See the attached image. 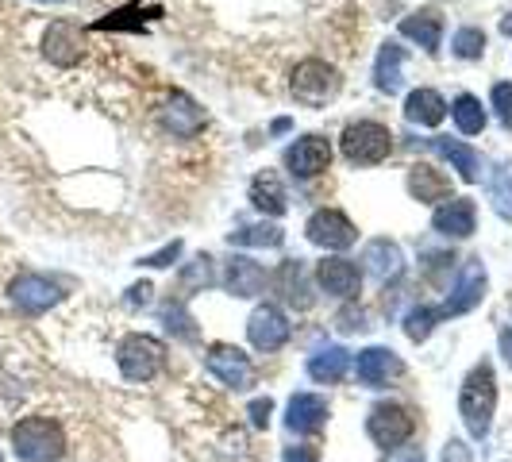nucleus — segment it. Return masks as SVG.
I'll use <instances>...</instances> for the list:
<instances>
[{
	"label": "nucleus",
	"mask_w": 512,
	"mask_h": 462,
	"mask_svg": "<svg viewBox=\"0 0 512 462\" xmlns=\"http://www.w3.org/2000/svg\"><path fill=\"white\" fill-rule=\"evenodd\" d=\"M493 412H497V374L489 362H478L459 389V416L466 432L474 439H486L493 428Z\"/></svg>",
	"instance_id": "f257e3e1"
},
{
	"label": "nucleus",
	"mask_w": 512,
	"mask_h": 462,
	"mask_svg": "<svg viewBox=\"0 0 512 462\" xmlns=\"http://www.w3.org/2000/svg\"><path fill=\"white\" fill-rule=\"evenodd\" d=\"M12 451L20 462H62L66 432L51 416H24L12 428Z\"/></svg>",
	"instance_id": "f03ea898"
},
{
	"label": "nucleus",
	"mask_w": 512,
	"mask_h": 462,
	"mask_svg": "<svg viewBox=\"0 0 512 462\" xmlns=\"http://www.w3.org/2000/svg\"><path fill=\"white\" fill-rule=\"evenodd\" d=\"M339 85H343V77L335 70L332 62H320V58H305L293 77H289V93H293V101L305 104V108H324L328 101L339 97Z\"/></svg>",
	"instance_id": "7ed1b4c3"
},
{
	"label": "nucleus",
	"mask_w": 512,
	"mask_h": 462,
	"mask_svg": "<svg viewBox=\"0 0 512 462\" xmlns=\"http://www.w3.org/2000/svg\"><path fill=\"white\" fill-rule=\"evenodd\" d=\"M339 147H343V158L351 166H378L393 151V135H389V128L374 124V120H359V124L343 128Z\"/></svg>",
	"instance_id": "20e7f679"
},
{
	"label": "nucleus",
	"mask_w": 512,
	"mask_h": 462,
	"mask_svg": "<svg viewBox=\"0 0 512 462\" xmlns=\"http://www.w3.org/2000/svg\"><path fill=\"white\" fill-rule=\"evenodd\" d=\"M366 436L389 455V451L405 447L416 436V412L397 405V401H382V405H374L370 416H366Z\"/></svg>",
	"instance_id": "39448f33"
},
{
	"label": "nucleus",
	"mask_w": 512,
	"mask_h": 462,
	"mask_svg": "<svg viewBox=\"0 0 512 462\" xmlns=\"http://www.w3.org/2000/svg\"><path fill=\"white\" fill-rule=\"evenodd\" d=\"M116 362H120V374H124L128 382H151L154 374L162 370V362H166V347H162L154 335L131 332L120 339Z\"/></svg>",
	"instance_id": "423d86ee"
},
{
	"label": "nucleus",
	"mask_w": 512,
	"mask_h": 462,
	"mask_svg": "<svg viewBox=\"0 0 512 462\" xmlns=\"http://www.w3.org/2000/svg\"><path fill=\"white\" fill-rule=\"evenodd\" d=\"M62 297H66V289L54 282V278H47V274H20V278H12V285H8V301L20 308V312H27V316H43Z\"/></svg>",
	"instance_id": "0eeeda50"
},
{
	"label": "nucleus",
	"mask_w": 512,
	"mask_h": 462,
	"mask_svg": "<svg viewBox=\"0 0 512 462\" xmlns=\"http://www.w3.org/2000/svg\"><path fill=\"white\" fill-rule=\"evenodd\" d=\"M305 235H308V243H316V247H324V251H347V247H355L359 228H355L339 208H320V212L308 216Z\"/></svg>",
	"instance_id": "6e6552de"
},
{
	"label": "nucleus",
	"mask_w": 512,
	"mask_h": 462,
	"mask_svg": "<svg viewBox=\"0 0 512 462\" xmlns=\"http://www.w3.org/2000/svg\"><path fill=\"white\" fill-rule=\"evenodd\" d=\"M332 166V143L324 135H301L293 147H285V170L297 181L320 178Z\"/></svg>",
	"instance_id": "1a4fd4ad"
},
{
	"label": "nucleus",
	"mask_w": 512,
	"mask_h": 462,
	"mask_svg": "<svg viewBox=\"0 0 512 462\" xmlns=\"http://www.w3.org/2000/svg\"><path fill=\"white\" fill-rule=\"evenodd\" d=\"M205 366L208 374L220 378L228 389H251L255 385V366H251V359L239 347H231V343H212L205 351Z\"/></svg>",
	"instance_id": "9d476101"
},
{
	"label": "nucleus",
	"mask_w": 512,
	"mask_h": 462,
	"mask_svg": "<svg viewBox=\"0 0 512 462\" xmlns=\"http://www.w3.org/2000/svg\"><path fill=\"white\" fill-rule=\"evenodd\" d=\"M289 335H293V324L285 320V312L278 305H258L251 312V320H247V339H251V347L255 351H282L285 343H289Z\"/></svg>",
	"instance_id": "9b49d317"
},
{
	"label": "nucleus",
	"mask_w": 512,
	"mask_h": 462,
	"mask_svg": "<svg viewBox=\"0 0 512 462\" xmlns=\"http://www.w3.org/2000/svg\"><path fill=\"white\" fill-rule=\"evenodd\" d=\"M158 120H162V128L170 131V135H178V139H193L208 124L205 108L193 101L189 93H170L166 104L158 108Z\"/></svg>",
	"instance_id": "f8f14e48"
},
{
	"label": "nucleus",
	"mask_w": 512,
	"mask_h": 462,
	"mask_svg": "<svg viewBox=\"0 0 512 462\" xmlns=\"http://www.w3.org/2000/svg\"><path fill=\"white\" fill-rule=\"evenodd\" d=\"M482 297H486V266H482V258H466V266H462V274H459V285H455L451 297L443 301L439 316H462V312L482 305Z\"/></svg>",
	"instance_id": "ddd939ff"
},
{
	"label": "nucleus",
	"mask_w": 512,
	"mask_h": 462,
	"mask_svg": "<svg viewBox=\"0 0 512 462\" xmlns=\"http://www.w3.org/2000/svg\"><path fill=\"white\" fill-rule=\"evenodd\" d=\"M43 54H47V62L62 66V70L77 66L81 54H85V35H81V27L70 24V20H54V24L43 31Z\"/></svg>",
	"instance_id": "4468645a"
},
{
	"label": "nucleus",
	"mask_w": 512,
	"mask_h": 462,
	"mask_svg": "<svg viewBox=\"0 0 512 462\" xmlns=\"http://www.w3.org/2000/svg\"><path fill=\"white\" fill-rule=\"evenodd\" d=\"M401 374H405V362L397 359V351H389V347H366L355 355V378L366 389H382Z\"/></svg>",
	"instance_id": "2eb2a0df"
},
{
	"label": "nucleus",
	"mask_w": 512,
	"mask_h": 462,
	"mask_svg": "<svg viewBox=\"0 0 512 462\" xmlns=\"http://www.w3.org/2000/svg\"><path fill=\"white\" fill-rule=\"evenodd\" d=\"M274 293L282 297L289 308H297V312H305L312 308V282H308V270L301 258H285L282 266L274 270Z\"/></svg>",
	"instance_id": "dca6fc26"
},
{
	"label": "nucleus",
	"mask_w": 512,
	"mask_h": 462,
	"mask_svg": "<svg viewBox=\"0 0 512 462\" xmlns=\"http://www.w3.org/2000/svg\"><path fill=\"white\" fill-rule=\"evenodd\" d=\"M316 282L324 285V293H332L339 301H355L362 289V270L351 258H324L316 266Z\"/></svg>",
	"instance_id": "f3484780"
},
{
	"label": "nucleus",
	"mask_w": 512,
	"mask_h": 462,
	"mask_svg": "<svg viewBox=\"0 0 512 462\" xmlns=\"http://www.w3.org/2000/svg\"><path fill=\"white\" fill-rule=\"evenodd\" d=\"M328 424V401L320 393H293L285 405V428L297 436H312Z\"/></svg>",
	"instance_id": "a211bd4d"
},
{
	"label": "nucleus",
	"mask_w": 512,
	"mask_h": 462,
	"mask_svg": "<svg viewBox=\"0 0 512 462\" xmlns=\"http://www.w3.org/2000/svg\"><path fill=\"white\" fill-rule=\"evenodd\" d=\"M432 228L439 235H447V239H466V235H474L478 228V212H474V201L470 197H451V201H443L436 208V216H432Z\"/></svg>",
	"instance_id": "6ab92c4d"
},
{
	"label": "nucleus",
	"mask_w": 512,
	"mask_h": 462,
	"mask_svg": "<svg viewBox=\"0 0 512 462\" xmlns=\"http://www.w3.org/2000/svg\"><path fill=\"white\" fill-rule=\"evenodd\" d=\"M224 289H228L231 297H258L266 289V270L258 266L255 258L231 255L228 270H224Z\"/></svg>",
	"instance_id": "aec40b11"
},
{
	"label": "nucleus",
	"mask_w": 512,
	"mask_h": 462,
	"mask_svg": "<svg viewBox=\"0 0 512 462\" xmlns=\"http://www.w3.org/2000/svg\"><path fill=\"white\" fill-rule=\"evenodd\" d=\"M347 370H351V351L347 347H339V343H328V347H320L312 359H308V378L320 385H335L347 378Z\"/></svg>",
	"instance_id": "412c9836"
},
{
	"label": "nucleus",
	"mask_w": 512,
	"mask_h": 462,
	"mask_svg": "<svg viewBox=\"0 0 512 462\" xmlns=\"http://www.w3.org/2000/svg\"><path fill=\"white\" fill-rule=\"evenodd\" d=\"M401 35L412 39V43H420L428 54H439V39H443V16H439L436 8H420V12H412L401 20Z\"/></svg>",
	"instance_id": "4be33fe9"
},
{
	"label": "nucleus",
	"mask_w": 512,
	"mask_h": 462,
	"mask_svg": "<svg viewBox=\"0 0 512 462\" xmlns=\"http://www.w3.org/2000/svg\"><path fill=\"white\" fill-rule=\"evenodd\" d=\"M362 262H366V270H370L378 282H389V278H397V274L405 270V255H401V247H397L393 239H370Z\"/></svg>",
	"instance_id": "5701e85b"
},
{
	"label": "nucleus",
	"mask_w": 512,
	"mask_h": 462,
	"mask_svg": "<svg viewBox=\"0 0 512 462\" xmlns=\"http://www.w3.org/2000/svg\"><path fill=\"white\" fill-rule=\"evenodd\" d=\"M447 112H451V104L443 101L436 89H412L409 101H405V120H409V124H420V128L443 124Z\"/></svg>",
	"instance_id": "b1692460"
},
{
	"label": "nucleus",
	"mask_w": 512,
	"mask_h": 462,
	"mask_svg": "<svg viewBox=\"0 0 512 462\" xmlns=\"http://www.w3.org/2000/svg\"><path fill=\"white\" fill-rule=\"evenodd\" d=\"M432 151H439L455 170H459V178L466 185H474V181L482 178V154L474 151V147H466V143H455V139H432L428 143Z\"/></svg>",
	"instance_id": "393cba45"
},
{
	"label": "nucleus",
	"mask_w": 512,
	"mask_h": 462,
	"mask_svg": "<svg viewBox=\"0 0 512 462\" xmlns=\"http://www.w3.org/2000/svg\"><path fill=\"white\" fill-rule=\"evenodd\" d=\"M409 193L416 197V201H424V205H436V201H451V181L443 178L439 170H432V166H412L409 174Z\"/></svg>",
	"instance_id": "a878e982"
},
{
	"label": "nucleus",
	"mask_w": 512,
	"mask_h": 462,
	"mask_svg": "<svg viewBox=\"0 0 512 462\" xmlns=\"http://www.w3.org/2000/svg\"><path fill=\"white\" fill-rule=\"evenodd\" d=\"M251 205L258 208V212H266V216H282L285 208V189L282 181H278V174L274 170H262V174H255V181H251Z\"/></svg>",
	"instance_id": "bb28decb"
},
{
	"label": "nucleus",
	"mask_w": 512,
	"mask_h": 462,
	"mask_svg": "<svg viewBox=\"0 0 512 462\" xmlns=\"http://www.w3.org/2000/svg\"><path fill=\"white\" fill-rule=\"evenodd\" d=\"M401 62H405V51H401V43H382V51H378V66H374V85L382 89V93H397L401 89Z\"/></svg>",
	"instance_id": "cd10ccee"
},
{
	"label": "nucleus",
	"mask_w": 512,
	"mask_h": 462,
	"mask_svg": "<svg viewBox=\"0 0 512 462\" xmlns=\"http://www.w3.org/2000/svg\"><path fill=\"white\" fill-rule=\"evenodd\" d=\"M231 247H282L285 231L278 224H270V220H262V224H243V228H235L228 235Z\"/></svg>",
	"instance_id": "c85d7f7f"
},
{
	"label": "nucleus",
	"mask_w": 512,
	"mask_h": 462,
	"mask_svg": "<svg viewBox=\"0 0 512 462\" xmlns=\"http://www.w3.org/2000/svg\"><path fill=\"white\" fill-rule=\"evenodd\" d=\"M451 116H455V124H459L462 135H482V131H486V108H482L478 97H470V93L455 97Z\"/></svg>",
	"instance_id": "c756f323"
},
{
	"label": "nucleus",
	"mask_w": 512,
	"mask_h": 462,
	"mask_svg": "<svg viewBox=\"0 0 512 462\" xmlns=\"http://www.w3.org/2000/svg\"><path fill=\"white\" fill-rule=\"evenodd\" d=\"M439 320H443V316H439V308H428V305L412 308L409 316H405V335H409L412 343H424L428 335L436 332Z\"/></svg>",
	"instance_id": "7c9ffc66"
},
{
	"label": "nucleus",
	"mask_w": 512,
	"mask_h": 462,
	"mask_svg": "<svg viewBox=\"0 0 512 462\" xmlns=\"http://www.w3.org/2000/svg\"><path fill=\"white\" fill-rule=\"evenodd\" d=\"M451 51L459 54L462 62H478L486 54V31L482 27H462V31H455Z\"/></svg>",
	"instance_id": "2f4dec72"
},
{
	"label": "nucleus",
	"mask_w": 512,
	"mask_h": 462,
	"mask_svg": "<svg viewBox=\"0 0 512 462\" xmlns=\"http://www.w3.org/2000/svg\"><path fill=\"white\" fill-rule=\"evenodd\" d=\"M212 282H216V274H212V258L208 255H201L185 274H181V285H185V289H208Z\"/></svg>",
	"instance_id": "473e14b6"
},
{
	"label": "nucleus",
	"mask_w": 512,
	"mask_h": 462,
	"mask_svg": "<svg viewBox=\"0 0 512 462\" xmlns=\"http://www.w3.org/2000/svg\"><path fill=\"white\" fill-rule=\"evenodd\" d=\"M162 320H166V332H174L178 339H197V328H193V320L185 316V308L181 305H166Z\"/></svg>",
	"instance_id": "72a5a7b5"
},
{
	"label": "nucleus",
	"mask_w": 512,
	"mask_h": 462,
	"mask_svg": "<svg viewBox=\"0 0 512 462\" xmlns=\"http://www.w3.org/2000/svg\"><path fill=\"white\" fill-rule=\"evenodd\" d=\"M493 108H497L501 124L512 131V81H497L493 85Z\"/></svg>",
	"instance_id": "f704fd0d"
},
{
	"label": "nucleus",
	"mask_w": 512,
	"mask_h": 462,
	"mask_svg": "<svg viewBox=\"0 0 512 462\" xmlns=\"http://www.w3.org/2000/svg\"><path fill=\"white\" fill-rule=\"evenodd\" d=\"M181 255V239H174V243H166L162 251H154V255L139 258V266H147V270H166V266H174Z\"/></svg>",
	"instance_id": "c9c22d12"
},
{
	"label": "nucleus",
	"mask_w": 512,
	"mask_h": 462,
	"mask_svg": "<svg viewBox=\"0 0 512 462\" xmlns=\"http://www.w3.org/2000/svg\"><path fill=\"white\" fill-rule=\"evenodd\" d=\"M131 12H135V8H120V12H112L108 20H101V24H97V31H124V27H131V31H143V20H131Z\"/></svg>",
	"instance_id": "e433bc0d"
},
{
	"label": "nucleus",
	"mask_w": 512,
	"mask_h": 462,
	"mask_svg": "<svg viewBox=\"0 0 512 462\" xmlns=\"http://www.w3.org/2000/svg\"><path fill=\"white\" fill-rule=\"evenodd\" d=\"M270 412H274V401H270V397H258V401H251L247 416H251L255 428H266V424H270Z\"/></svg>",
	"instance_id": "4c0bfd02"
},
{
	"label": "nucleus",
	"mask_w": 512,
	"mask_h": 462,
	"mask_svg": "<svg viewBox=\"0 0 512 462\" xmlns=\"http://www.w3.org/2000/svg\"><path fill=\"white\" fill-rule=\"evenodd\" d=\"M439 462H470V447H466L462 439H447V443H443V455H439Z\"/></svg>",
	"instance_id": "58836bf2"
},
{
	"label": "nucleus",
	"mask_w": 512,
	"mask_h": 462,
	"mask_svg": "<svg viewBox=\"0 0 512 462\" xmlns=\"http://www.w3.org/2000/svg\"><path fill=\"white\" fill-rule=\"evenodd\" d=\"M382 462H428V459H424V447H397Z\"/></svg>",
	"instance_id": "ea45409f"
},
{
	"label": "nucleus",
	"mask_w": 512,
	"mask_h": 462,
	"mask_svg": "<svg viewBox=\"0 0 512 462\" xmlns=\"http://www.w3.org/2000/svg\"><path fill=\"white\" fill-rule=\"evenodd\" d=\"M285 462H320V451L301 443V447H289V451H285Z\"/></svg>",
	"instance_id": "a19ab883"
},
{
	"label": "nucleus",
	"mask_w": 512,
	"mask_h": 462,
	"mask_svg": "<svg viewBox=\"0 0 512 462\" xmlns=\"http://www.w3.org/2000/svg\"><path fill=\"white\" fill-rule=\"evenodd\" d=\"M151 282H139L128 289V305H151Z\"/></svg>",
	"instance_id": "79ce46f5"
},
{
	"label": "nucleus",
	"mask_w": 512,
	"mask_h": 462,
	"mask_svg": "<svg viewBox=\"0 0 512 462\" xmlns=\"http://www.w3.org/2000/svg\"><path fill=\"white\" fill-rule=\"evenodd\" d=\"M501 31H505V35H512V20H505V24H501Z\"/></svg>",
	"instance_id": "37998d69"
}]
</instances>
